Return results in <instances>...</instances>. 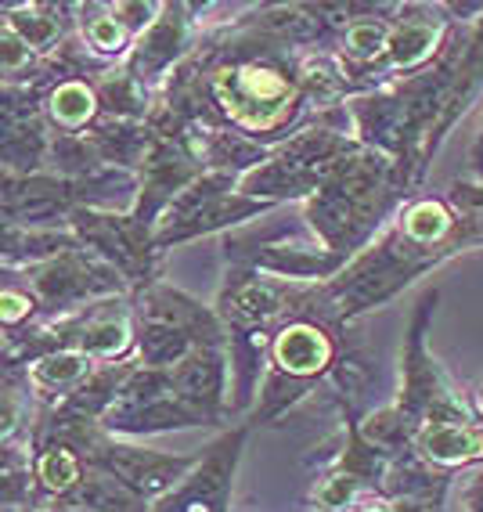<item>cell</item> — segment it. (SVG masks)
Wrapping results in <instances>:
<instances>
[{"label":"cell","instance_id":"6da1fadb","mask_svg":"<svg viewBox=\"0 0 483 512\" xmlns=\"http://www.w3.org/2000/svg\"><path fill=\"white\" fill-rule=\"evenodd\" d=\"M325 357V343L318 339V332L310 329H296L285 332V339L278 343V361L292 372H310L318 368V361Z\"/></svg>","mask_w":483,"mask_h":512},{"label":"cell","instance_id":"7a4b0ae2","mask_svg":"<svg viewBox=\"0 0 483 512\" xmlns=\"http://www.w3.org/2000/svg\"><path fill=\"white\" fill-rule=\"evenodd\" d=\"M426 451L437 458H469L480 455L483 440L476 433H462V430H437L426 437Z\"/></svg>","mask_w":483,"mask_h":512},{"label":"cell","instance_id":"3957f363","mask_svg":"<svg viewBox=\"0 0 483 512\" xmlns=\"http://www.w3.org/2000/svg\"><path fill=\"white\" fill-rule=\"evenodd\" d=\"M40 473H44V480L51 487H65L76 480V462L65 451H51V455L44 458V466H40Z\"/></svg>","mask_w":483,"mask_h":512},{"label":"cell","instance_id":"277c9868","mask_svg":"<svg viewBox=\"0 0 483 512\" xmlns=\"http://www.w3.org/2000/svg\"><path fill=\"white\" fill-rule=\"evenodd\" d=\"M87 109H91V94L83 91V87H65V91H58L55 112L62 119H80V116H87Z\"/></svg>","mask_w":483,"mask_h":512}]
</instances>
